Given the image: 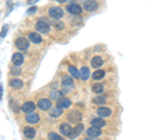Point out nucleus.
<instances>
[{
    "mask_svg": "<svg viewBox=\"0 0 149 140\" xmlns=\"http://www.w3.org/2000/svg\"><path fill=\"white\" fill-rule=\"evenodd\" d=\"M97 8H98V4H97L96 0H86L85 4H83V9L90 12L97 10Z\"/></svg>",
    "mask_w": 149,
    "mask_h": 140,
    "instance_id": "39448f33",
    "label": "nucleus"
},
{
    "mask_svg": "<svg viewBox=\"0 0 149 140\" xmlns=\"http://www.w3.org/2000/svg\"><path fill=\"white\" fill-rule=\"evenodd\" d=\"M49 15L52 19H55V20H58V19H61L63 16V10L61 8H58V6L51 8L49 10Z\"/></svg>",
    "mask_w": 149,
    "mask_h": 140,
    "instance_id": "20e7f679",
    "label": "nucleus"
},
{
    "mask_svg": "<svg viewBox=\"0 0 149 140\" xmlns=\"http://www.w3.org/2000/svg\"><path fill=\"white\" fill-rule=\"evenodd\" d=\"M91 64L93 68H100L102 64H103V60H102V57H100V56H95V57L91 60Z\"/></svg>",
    "mask_w": 149,
    "mask_h": 140,
    "instance_id": "6ab92c4d",
    "label": "nucleus"
},
{
    "mask_svg": "<svg viewBox=\"0 0 149 140\" xmlns=\"http://www.w3.org/2000/svg\"><path fill=\"white\" fill-rule=\"evenodd\" d=\"M6 32H8V26H4V27H3L1 34H0V37H4V36L6 35Z\"/></svg>",
    "mask_w": 149,
    "mask_h": 140,
    "instance_id": "2f4dec72",
    "label": "nucleus"
},
{
    "mask_svg": "<svg viewBox=\"0 0 149 140\" xmlns=\"http://www.w3.org/2000/svg\"><path fill=\"white\" fill-rule=\"evenodd\" d=\"M104 102H106V98L104 97H97V98L93 99V103H95V104H103Z\"/></svg>",
    "mask_w": 149,
    "mask_h": 140,
    "instance_id": "c756f323",
    "label": "nucleus"
},
{
    "mask_svg": "<svg viewBox=\"0 0 149 140\" xmlns=\"http://www.w3.org/2000/svg\"><path fill=\"white\" fill-rule=\"evenodd\" d=\"M101 134H102V132H101V128L91 127V128H88V129H87V135H88V137H90V138H92V139L98 138Z\"/></svg>",
    "mask_w": 149,
    "mask_h": 140,
    "instance_id": "1a4fd4ad",
    "label": "nucleus"
},
{
    "mask_svg": "<svg viewBox=\"0 0 149 140\" xmlns=\"http://www.w3.org/2000/svg\"><path fill=\"white\" fill-rule=\"evenodd\" d=\"M36 10H37V9H36V8H31V9H30V10H29V14H32V12H36Z\"/></svg>",
    "mask_w": 149,
    "mask_h": 140,
    "instance_id": "473e14b6",
    "label": "nucleus"
},
{
    "mask_svg": "<svg viewBox=\"0 0 149 140\" xmlns=\"http://www.w3.org/2000/svg\"><path fill=\"white\" fill-rule=\"evenodd\" d=\"M67 119H68V122H71V123H80L82 120V114H81V112H78V110H72L68 113Z\"/></svg>",
    "mask_w": 149,
    "mask_h": 140,
    "instance_id": "7ed1b4c3",
    "label": "nucleus"
},
{
    "mask_svg": "<svg viewBox=\"0 0 149 140\" xmlns=\"http://www.w3.org/2000/svg\"><path fill=\"white\" fill-rule=\"evenodd\" d=\"M66 10L70 14H72V15H80L82 12V8L78 5V4H70V5L66 8Z\"/></svg>",
    "mask_w": 149,
    "mask_h": 140,
    "instance_id": "423d86ee",
    "label": "nucleus"
},
{
    "mask_svg": "<svg viewBox=\"0 0 149 140\" xmlns=\"http://www.w3.org/2000/svg\"><path fill=\"white\" fill-rule=\"evenodd\" d=\"M62 114V109L58 108V107H56V108L54 109H50V116L51 118H57V116H60Z\"/></svg>",
    "mask_w": 149,
    "mask_h": 140,
    "instance_id": "4be33fe9",
    "label": "nucleus"
},
{
    "mask_svg": "<svg viewBox=\"0 0 149 140\" xmlns=\"http://www.w3.org/2000/svg\"><path fill=\"white\" fill-rule=\"evenodd\" d=\"M62 96H63L62 92H57V91H52V92H51V99H56V100H57Z\"/></svg>",
    "mask_w": 149,
    "mask_h": 140,
    "instance_id": "bb28decb",
    "label": "nucleus"
},
{
    "mask_svg": "<svg viewBox=\"0 0 149 140\" xmlns=\"http://www.w3.org/2000/svg\"><path fill=\"white\" fill-rule=\"evenodd\" d=\"M82 132H83V125L82 124H78L77 127L72 128V130H71V133H70L68 137H70V139H74V138H77Z\"/></svg>",
    "mask_w": 149,
    "mask_h": 140,
    "instance_id": "ddd939ff",
    "label": "nucleus"
},
{
    "mask_svg": "<svg viewBox=\"0 0 149 140\" xmlns=\"http://www.w3.org/2000/svg\"><path fill=\"white\" fill-rule=\"evenodd\" d=\"M57 107L61 109H67L71 107V99L68 98H65V97H61L60 99H57Z\"/></svg>",
    "mask_w": 149,
    "mask_h": 140,
    "instance_id": "6e6552de",
    "label": "nucleus"
},
{
    "mask_svg": "<svg viewBox=\"0 0 149 140\" xmlns=\"http://www.w3.org/2000/svg\"><path fill=\"white\" fill-rule=\"evenodd\" d=\"M49 139L50 140H63L58 134H56V133H50L49 134Z\"/></svg>",
    "mask_w": 149,
    "mask_h": 140,
    "instance_id": "c85d7f7f",
    "label": "nucleus"
},
{
    "mask_svg": "<svg viewBox=\"0 0 149 140\" xmlns=\"http://www.w3.org/2000/svg\"><path fill=\"white\" fill-rule=\"evenodd\" d=\"M103 89H104V87H103L102 83H95V85L92 86V91L95 92V93H97V94L102 93V92H103Z\"/></svg>",
    "mask_w": 149,
    "mask_h": 140,
    "instance_id": "393cba45",
    "label": "nucleus"
},
{
    "mask_svg": "<svg viewBox=\"0 0 149 140\" xmlns=\"http://www.w3.org/2000/svg\"><path fill=\"white\" fill-rule=\"evenodd\" d=\"M71 130H72V128L68 123H62L60 125V132H61V134L65 135V137H68L70 133H71Z\"/></svg>",
    "mask_w": 149,
    "mask_h": 140,
    "instance_id": "dca6fc26",
    "label": "nucleus"
},
{
    "mask_svg": "<svg viewBox=\"0 0 149 140\" xmlns=\"http://www.w3.org/2000/svg\"><path fill=\"white\" fill-rule=\"evenodd\" d=\"M29 40L31 41L32 44H41L42 37H41L40 34H37V32H30L29 34Z\"/></svg>",
    "mask_w": 149,
    "mask_h": 140,
    "instance_id": "f3484780",
    "label": "nucleus"
},
{
    "mask_svg": "<svg viewBox=\"0 0 149 140\" xmlns=\"http://www.w3.org/2000/svg\"><path fill=\"white\" fill-rule=\"evenodd\" d=\"M91 124H92V127H96V128H103L106 125V122L101 118H95L91 122Z\"/></svg>",
    "mask_w": 149,
    "mask_h": 140,
    "instance_id": "412c9836",
    "label": "nucleus"
},
{
    "mask_svg": "<svg viewBox=\"0 0 149 140\" xmlns=\"http://www.w3.org/2000/svg\"><path fill=\"white\" fill-rule=\"evenodd\" d=\"M51 100L50 99H46V98H42V99H40L37 102V107H39V109L41 110H49L51 109Z\"/></svg>",
    "mask_w": 149,
    "mask_h": 140,
    "instance_id": "0eeeda50",
    "label": "nucleus"
},
{
    "mask_svg": "<svg viewBox=\"0 0 149 140\" xmlns=\"http://www.w3.org/2000/svg\"><path fill=\"white\" fill-rule=\"evenodd\" d=\"M15 45L19 50L21 51H25L29 49V45H30V40L29 39H25V37H19V39L15 41Z\"/></svg>",
    "mask_w": 149,
    "mask_h": 140,
    "instance_id": "f03ea898",
    "label": "nucleus"
},
{
    "mask_svg": "<svg viewBox=\"0 0 149 140\" xmlns=\"http://www.w3.org/2000/svg\"><path fill=\"white\" fill-rule=\"evenodd\" d=\"M104 71L103 69H97V71H95V73L92 74V77H93V79H96V81H100V79H102L104 77Z\"/></svg>",
    "mask_w": 149,
    "mask_h": 140,
    "instance_id": "b1692460",
    "label": "nucleus"
},
{
    "mask_svg": "<svg viewBox=\"0 0 149 140\" xmlns=\"http://www.w3.org/2000/svg\"><path fill=\"white\" fill-rule=\"evenodd\" d=\"M80 78L82 81H87V79L90 78V69L87 67H82L80 69Z\"/></svg>",
    "mask_w": 149,
    "mask_h": 140,
    "instance_id": "aec40b11",
    "label": "nucleus"
},
{
    "mask_svg": "<svg viewBox=\"0 0 149 140\" xmlns=\"http://www.w3.org/2000/svg\"><path fill=\"white\" fill-rule=\"evenodd\" d=\"M35 29L41 32V34H47V32L50 31V25H49V22H46L45 20H39L36 22V25H35Z\"/></svg>",
    "mask_w": 149,
    "mask_h": 140,
    "instance_id": "f257e3e1",
    "label": "nucleus"
},
{
    "mask_svg": "<svg viewBox=\"0 0 149 140\" xmlns=\"http://www.w3.org/2000/svg\"><path fill=\"white\" fill-rule=\"evenodd\" d=\"M39 120H40V116H39V114H36L35 112L27 113V115H26V122L29 123V124H36V123H39Z\"/></svg>",
    "mask_w": 149,
    "mask_h": 140,
    "instance_id": "9b49d317",
    "label": "nucleus"
},
{
    "mask_svg": "<svg viewBox=\"0 0 149 140\" xmlns=\"http://www.w3.org/2000/svg\"><path fill=\"white\" fill-rule=\"evenodd\" d=\"M24 135H25V138L27 139H34L35 138V135H36V130L34 128H31V127H26L24 128Z\"/></svg>",
    "mask_w": 149,
    "mask_h": 140,
    "instance_id": "a211bd4d",
    "label": "nucleus"
},
{
    "mask_svg": "<svg viewBox=\"0 0 149 140\" xmlns=\"http://www.w3.org/2000/svg\"><path fill=\"white\" fill-rule=\"evenodd\" d=\"M52 25H54V26H56L57 29H62V27H63V24H62V22H58L57 20L52 21Z\"/></svg>",
    "mask_w": 149,
    "mask_h": 140,
    "instance_id": "7c9ffc66",
    "label": "nucleus"
},
{
    "mask_svg": "<svg viewBox=\"0 0 149 140\" xmlns=\"http://www.w3.org/2000/svg\"><path fill=\"white\" fill-rule=\"evenodd\" d=\"M68 71H70V73H71V77L72 78H78L80 77V71L74 67V66H70L68 67Z\"/></svg>",
    "mask_w": 149,
    "mask_h": 140,
    "instance_id": "a878e982",
    "label": "nucleus"
},
{
    "mask_svg": "<svg viewBox=\"0 0 149 140\" xmlns=\"http://www.w3.org/2000/svg\"><path fill=\"white\" fill-rule=\"evenodd\" d=\"M112 113L111 108H108V107H100L98 109H97V114H98L101 118H107V116H109Z\"/></svg>",
    "mask_w": 149,
    "mask_h": 140,
    "instance_id": "2eb2a0df",
    "label": "nucleus"
},
{
    "mask_svg": "<svg viewBox=\"0 0 149 140\" xmlns=\"http://www.w3.org/2000/svg\"><path fill=\"white\" fill-rule=\"evenodd\" d=\"M10 73L13 74V76H19V74H21V69L19 68V66H14V67L11 68Z\"/></svg>",
    "mask_w": 149,
    "mask_h": 140,
    "instance_id": "cd10ccee",
    "label": "nucleus"
},
{
    "mask_svg": "<svg viewBox=\"0 0 149 140\" xmlns=\"http://www.w3.org/2000/svg\"><path fill=\"white\" fill-rule=\"evenodd\" d=\"M35 109H36V104L34 102H25L21 107V110L25 112V113H31V112H34Z\"/></svg>",
    "mask_w": 149,
    "mask_h": 140,
    "instance_id": "f8f14e48",
    "label": "nucleus"
},
{
    "mask_svg": "<svg viewBox=\"0 0 149 140\" xmlns=\"http://www.w3.org/2000/svg\"><path fill=\"white\" fill-rule=\"evenodd\" d=\"M10 86L13 88H15V89H17V88H21L22 86H24V83H22L21 79H17V78H14L11 79V82H10Z\"/></svg>",
    "mask_w": 149,
    "mask_h": 140,
    "instance_id": "5701e85b",
    "label": "nucleus"
},
{
    "mask_svg": "<svg viewBox=\"0 0 149 140\" xmlns=\"http://www.w3.org/2000/svg\"><path fill=\"white\" fill-rule=\"evenodd\" d=\"M62 87L65 89H72L73 88V79L71 76H65L62 78Z\"/></svg>",
    "mask_w": 149,
    "mask_h": 140,
    "instance_id": "9d476101",
    "label": "nucleus"
},
{
    "mask_svg": "<svg viewBox=\"0 0 149 140\" xmlns=\"http://www.w3.org/2000/svg\"><path fill=\"white\" fill-rule=\"evenodd\" d=\"M11 61H13V63L15 64V66H21V64L24 63V56H22L21 53L16 52V53H14V55H13Z\"/></svg>",
    "mask_w": 149,
    "mask_h": 140,
    "instance_id": "4468645a",
    "label": "nucleus"
},
{
    "mask_svg": "<svg viewBox=\"0 0 149 140\" xmlns=\"http://www.w3.org/2000/svg\"><path fill=\"white\" fill-rule=\"evenodd\" d=\"M56 1H58V3H66L67 0H56Z\"/></svg>",
    "mask_w": 149,
    "mask_h": 140,
    "instance_id": "72a5a7b5",
    "label": "nucleus"
}]
</instances>
